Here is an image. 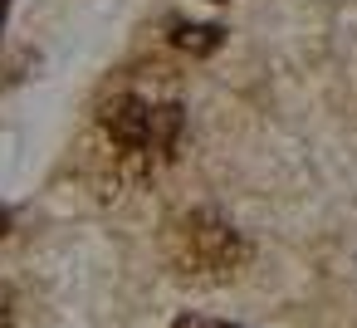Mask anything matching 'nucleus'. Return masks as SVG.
<instances>
[{"mask_svg":"<svg viewBox=\"0 0 357 328\" xmlns=\"http://www.w3.org/2000/svg\"><path fill=\"white\" fill-rule=\"evenodd\" d=\"M103 133L123 162H162L176 152L181 137V108L176 103H152L137 94H123L103 108Z\"/></svg>","mask_w":357,"mask_h":328,"instance_id":"nucleus-2","label":"nucleus"},{"mask_svg":"<svg viewBox=\"0 0 357 328\" xmlns=\"http://www.w3.org/2000/svg\"><path fill=\"white\" fill-rule=\"evenodd\" d=\"M176 45H181V50H196V54H206V50H215V45H220V30H215V25L176 30Z\"/></svg>","mask_w":357,"mask_h":328,"instance_id":"nucleus-3","label":"nucleus"},{"mask_svg":"<svg viewBox=\"0 0 357 328\" xmlns=\"http://www.w3.org/2000/svg\"><path fill=\"white\" fill-rule=\"evenodd\" d=\"M176 328H235V323H220V318H201V313H186V318H176Z\"/></svg>","mask_w":357,"mask_h":328,"instance_id":"nucleus-4","label":"nucleus"},{"mask_svg":"<svg viewBox=\"0 0 357 328\" xmlns=\"http://www.w3.org/2000/svg\"><path fill=\"white\" fill-rule=\"evenodd\" d=\"M0 235H6V211H0Z\"/></svg>","mask_w":357,"mask_h":328,"instance_id":"nucleus-5","label":"nucleus"},{"mask_svg":"<svg viewBox=\"0 0 357 328\" xmlns=\"http://www.w3.org/2000/svg\"><path fill=\"white\" fill-rule=\"evenodd\" d=\"M162 255H167L172 274L186 279V284H225V279H235L245 269L250 245H245V235L225 216H215V211H186V216L167 221Z\"/></svg>","mask_w":357,"mask_h":328,"instance_id":"nucleus-1","label":"nucleus"}]
</instances>
